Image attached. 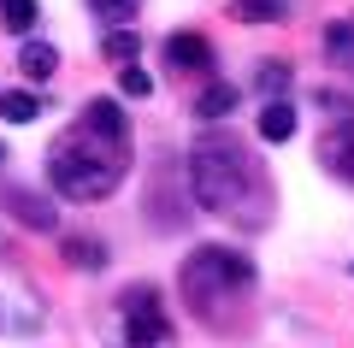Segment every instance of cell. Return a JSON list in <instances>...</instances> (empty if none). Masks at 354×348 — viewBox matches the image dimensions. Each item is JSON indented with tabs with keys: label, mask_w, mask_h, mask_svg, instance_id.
Here are the masks:
<instances>
[{
	"label": "cell",
	"mask_w": 354,
	"mask_h": 348,
	"mask_svg": "<svg viewBox=\"0 0 354 348\" xmlns=\"http://www.w3.org/2000/svg\"><path fill=\"white\" fill-rule=\"evenodd\" d=\"M130 172V118L113 95H95L77 125L48 148V183L59 201H106Z\"/></svg>",
	"instance_id": "obj_1"
},
{
	"label": "cell",
	"mask_w": 354,
	"mask_h": 348,
	"mask_svg": "<svg viewBox=\"0 0 354 348\" xmlns=\"http://www.w3.org/2000/svg\"><path fill=\"white\" fill-rule=\"evenodd\" d=\"M189 189H195V207L207 212H225L236 224H260V201H272V189L260 183V165L248 160L230 130H207L201 142L189 148Z\"/></svg>",
	"instance_id": "obj_2"
},
{
	"label": "cell",
	"mask_w": 354,
	"mask_h": 348,
	"mask_svg": "<svg viewBox=\"0 0 354 348\" xmlns=\"http://www.w3.org/2000/svg\"><path fill=\"white\" fill-rule=\"evenodd\" d=\"M177 289H183V301H189L201 319H218V307H230V301H242L254 289V260L242 248H218V242H207V248L183 254V266H177Z\"/></svg>",
	"instance_id": "obj_3"
},
{
	"label": "cell",
	"mask_w": 354,
	"mask_h": 348,
	"mask_svg": "<svg viewBox=\"0 0 354 348\" xmlns=\"http://www.w3.org/2000/svg\"><path fill=\"white\" fill-rule=\"evenodd\" d=\"M171 336V319L160 307V289L153 284H136L124 295V348H160Z\"/></svg>",
	"instance_id": "obj_4"
},
{
	"label": "cell",
	"mask_w": 354,
	"mask_h": 348,
	"mask_svg": "<svg viewBox=\"0 0 354 348\" xmlns=\"http://www.w3.org/2000/svg\"><path fill=\"white\" fill-rule=\"evenodd\" d=\"M0 212L12 224H24V230H53V224H59L53 201L36 195V189H24V183H0Z\"/></svg>",
	"instance_id": "obj_5"
},
{
	"label": "cell",
	"mask_w": 354,
	"mask_h": 348,
	"mask_svg": "<svg viewBox=\"0 0 354 348\" xmlns=\"http://www.w3.org/2000/svg\"><path fill=\"white\" fill-rule=\"evenodd\" d=\"M319 165H325L337 183H354V118H337V125L319 136Z\"/></svg>",
	"instance_id": "obj_6"
},
{
	"label": "cell",
	"mask_w": 354,
	"mask_h": 348,
	"mask_svg": "<svg viewBox=\"0 0 354 348\" xmlns=\"http://www.w3.org/2000/svg\"><path fill=\"white\" fill-rule=\"evenodd\" d=\"M165 65H177V71H207L213 65V42L195 36V30H177V36H165Z\"/></svg>",
	"instance_id": "obj_7"
},
{
	"label": "cell",
	"mask_w": 354,
	"mask_h": 348,
	"mask_svg": "<svg viewBox=\"0 0 354 348\" xmlns=\"http://www.w3.org/2000/svg\"><path fill=\"white\" fill-rule=\"evenodd\" d=\"M18 71H24L30 83H53V71H59V48H53V42H24V48H18Z\"/></svg>",
	"instance_id": "obj_8"
},
{
	"label": "cell",
	"mask_w": 354,
	"mask_h": 348,
	"mask_svg": "<svg viewBox=\"0 0 354 348\" xmlns=\"http://www.w3.org/2000/svg\"><path fill=\"white\" fill-rule=\"evenodd\" d=\"M59 254H65V266H77V272H106V242L101 237H65Z\"/></svg>",
	"instance_id": "obj_9"
},
{
	"label": "cell",
	"mask_w": 354,
	"mask_h": 348,
	"mask_svg": "<svg viewBox=\"0 0 354 348\" xmlns=\"http://www.w3.org/2000/svg\"><path fill=\"white\" fill-rule=\"evenodd\" d=\"M260 136L266 142H290L295 136V107L290 100H260Z\"/></svg>",
	"instance_id": "obj_10"
},
{
	"label": "cell",
	"mask_w": 354,
	"mask_h": 348,
	"mask_svg": "<svg viewBox=\"0 0 354 348\" xmlns=\"http://www.w3.org/2000/svg\"><path fill=\"white\" fill-rule=\"evenodd\" d=\"M195 112H201L207 125H225L230 112H236V89L230 83H207L201 95H195Z\"/></svg>",
	"instance_id": "obj_11"
},
{
	"label": "cell",
	"mask_w": 354,
	"mask_h": 348,
	"mask_svg": "<svg viewBox=\"0 0 354 348\" xmlns=\"http://www.w3.org/2000/svg\"><path fill=\"white\" fill-rule=\"evenodd\" d=\"M0 118H6V125H36V118H41V95H30V89H6V95H0Z\"/></svg>",
	"instance_id": "obj_12"
},
{
	"label": "cell",
	"mask_w": 354,
	"mask_h": 348,
	"mask_svg": "<svg viewBox=\"0 0 354 348\" xmlns=\"http://www.w3.org/2000/svg\"><path fill=\"white\" fill-rule=\"evenodd\" d=\"M283 0H230V18L236 24H283Z\"/></svg>",
	"instance_id": "obj_13"
},
{
	"label": "cell",
	"mask_w": 354,
	"mask_h": 348,
	"mask_svg": "<svg viewBox=\"0 0 354 348\" xmlns=\"http://www.w3.org/2000/svg\"><path fill=\"white\" fill-rule=\"evenodd\" d=\"M325 53L337 65L354 59V12H342V18H330V24H325Z\"/></svg>",
	"instance_id": "obj_14"
},
{
	"label": "cell",
	"mask_w": 354,
	"mask_h": 348,
	"mask_svg": "<svg viewBox=\"0 0 354 348\" xmlns=\"http://www.w3.org/2000/svg\"><path fill=\"white\" fill-rule=\"evenodd\" d=\"M0 24L12 30V36H30V30L41 24V6L36 0H0Z\"/></svg>",
	"instance_id": "obj_15"
},
{
	"label": "cell",
	"mask_w": 354,
	"mask_h": 348,
	"mask_svg": "<svg viewBox=\"0 0 354 348\" xmlns=\"http://www.w3.org/2000/svg\"><path fill=\"white\" fill-rule=\"evenodd\" d=\"M101 48H106V59H113V65H136L142 36H136L130 24H118V30H106V42H101Z\"/></svg>",
	"instance_id": "obj_16"
},
{
	"label": "cell",
	"mask_w": 354,
	"mask_h": 348,
	"mask_svg": "<svg viewBox=\"0 0 354 348\" xmlns=\"http://www.w3.org/2000/svg\"><path fill=\"white\" fill-rule=\"evenodd\" d=\"M254 89H260V100H283V89H290V65H283V59H266L260 77H254Z\"/></svg>",
	"instance_id": "obj_17"
},
{
	"label": "cell",
	"mask_w": 354,
	"mask_h": 348,
	"mask_svg": "<svg viewBox=\"0 0 354 348\" xmlns=\"http://www.w3.org/2000/svg\"><path fill=\"white\" fill-rule=\"evenodd\" d=\"M118 89H124L130 100H148L153 95V77L142 71V65H118Z\"/></svg>",
	"instance_id": "obj_18"
},
{
	"label": "cell",
	"mask_w": 354,
	"mask_h": 348,
	"mask_svg": "<svg viewBox=\"0 0 354 348\" xmlns=\"http://www.w3.org/2000/svg\"><path fill=\"white\" fill-rule=\"evenodd\" d=\"M88 6H95V18H106V24H124V18H136V6L142 0H88Z\"/></svg>",
	"instance_id": "obj_19"
},
{
	"label": "cell",
	"mask_w": 354,
	"mask_h": 348,
	"mask_svg": "<svg viewBox=\"0 0 354 348\" xmlns=\"http://www.w3.org/2000/svg\"><path fill=\"white\" fill-rule=\"evenodd\" d=\"M0 165H6V148H0Z\"/></svg>",
	"instance_id": "obj_20"
},
{
	"label": "cell",
	"mask_w": 354,
	"mask_h": 348,
	"mask_svg": "<svg viewBox=\"0 0 354 348\" xmlns=\"http://www.w3.org/2000/svg\"><path fill=\"white\" fill-rule=\"evenodd\" d=\"M0 254H6V242H0Z\"/></svg>",
	"instance_id": "obj_21"
}]
</instances>
